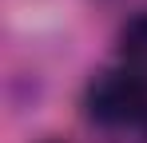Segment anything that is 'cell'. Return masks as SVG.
I'll return each mask as SVG.
<instances>
[{"label":"cell","instance_id":"6da1fadb","mask_svg":"<svg viewBox=\"0 0 147 143\" xmlns=\"http://www.w3.org/2000/svg\"><path fill=\"white\" fill-rule=\"evenodd\" d=\"M84 107L103 127H135L147 119V84L123 68H111L88 84Z\"/></svg>","mask_w":147,"mask_h":143},{"label":"cell","instance_id":"7a4b0ae2","mask_svg":"<svg viewBox=\"0 0 147 143\" xmlns=\"http://www.w3.org/2000/svg\"><path fill=\"white\" fill-rule=\"evenodd\" d=\"M119 68L147 84V12L131 16L119 32Z\"/></svg>","mask_w":147,"mask_h":143}]
</instances>
